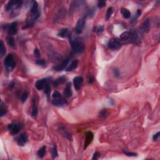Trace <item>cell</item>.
Segmentation results:
<instances>
[{
    "label": "cell",
    "mask_w": 160,
    "mask_h": 160,
    "mask_svg": "<svg viewBox=\"0 0 160 160\" xmlns=\"http://www.w3.org/2000/svg\"><path fill=\"white\" fill-rule=\"evenodd\" d=\"M59 131L61 133V135L64 136V137L66 138L69 139H72V136H71V133L68 131V129L66 128V127H64V126H61L60 128H59Z\"/></svg>",
    "instance_id": "30bf717a"
},
{
    "label": "cell",
    "mask_w": 160,
    "mask_h": 160,
    "mask_svg": "<svg viewBox=\"0 0 160 160\" xmlns=\"http://www.w3.org/2000/svg\"><path fill=\"white\" fill-rule=\"evenodd\" d=\"M141 28L144 32H146L148 31L149 28V19H147L143 22L141 26Z\"/></svg>",
    "instance_id": "d6986e66"
},
{
    "label": "cell",
    "mask_w": 160,
    "mask_h": 160,
    "mask_svg": "<svg viewBox=\"0 0 160 160\" xmlns=\"http://www.w3.org/2000/svg\"><path fill=\"white\" fill-rule=\"evenodd\" d=\"M69 61H70V58H68L67 59L64 60L63 62L60 65L54 66V68H53V69L56 71H62L64 69H65L66 67L67 66V65H68V63H69Z\"/></svg>",
    "instance_id": "4fadbf2b"
},
{
    "label": "cell",
    "mask_w": 160,
    "mask_h": 160,
    "mask_svg": "<svg viewBox=\"0 0 160 160\" xmlns=\"http://www.w3.org/2000/svg\"><path fill=\"white\" fill-rule=\"evenodd\" d=\"M78 61L77 60H74L71 62V63L70 64V65L66 68V71H71L73 70H75L76 68L78 67Z\"/></svg>",
    "instance_id": "ac0fdd59"
},
{
    "label": "cell",
    "mask_w": 160,
    "mask_h": 160,
    "mask_svg": "<svg viewBox=\"0 0 160 160\" xmlns=\"http://www.w3.org/2000/svg\"><path fill=\"white\" fill-rule=\"evenodd\" d=\"M66 80V78L64 76H61L60 78H58V79H56L55 81L54 82V86H58L60 84H62L63 83H64Z\"/></svg>",
    "instance_id": "7402d4cb"
},
{
    "label": "cell",
    "mask_w": 160,
    "mask_h": 160,
    "mask_svg": "<svg viewBox=\"0 0 160 160\" xmlns=\"http://www.w3.org/2000/svg\"><path fill=\"white\" fill-rule=\"evenodd\" d=\"M28 139V135L26 133H23L18 137L16 141L20 146H23L26 143H27Z\"/></svg>",
    "instance_id": "8992f818"
},
{
    "label": "cell",
    "mask_w": 160,
    "mask_h": 160,
    "mask_svg": "<svg viewBox=\"0 0 160 160\" xmlns=\"http://www.w3.org/2000/svg\"><path fill=\"white\" fill-rule=\"evenodd\" d=\"M124 154L128 156H136L137 154L135 153H130V152L124 151Z\"/></svg>",
    "instance_id": "8d00e7d4"
},
{
    "label": "cell",
    "mask_w": 160,
    "mask_h": 160,
    "mask_svg": "<svg viewBox=\"0 0 160 160\" xmlns=\"http://www.w3.org/2000/svg\"><path fill=\"white\" fill-rule=\"evenodd\" d=\"M53 104L56 106H65L66 105L68 104V103L65 99L60 98L59 99H54V100H53Z\"/></svg>",
    "instance_id": "9a60e30c"
},
{
    "label": "cell",
    "mask_w": 160,
    "mask_h": 160,
    "mask_svg": "<svg viewBox=\"0 0 160 160\" xmlns=\"http://www.w3.org/2000/svg\"><path fill=\"white\" fill-rule=\"evenodd\" d=\"M93 81L94 78H93L92 76H89V79H88V82H89V83H93Z\"/></svg>",
    "instance_id": "b9f144b4"
},
{
    "label": "cell",
    "mask_w": 160,
    "mask_h": 160,
    "mask_svg": "<svg viewBox=\"0 0 160 160\" xmlns=\"http://www.w3.org/2000/svg\"><path fill=\"white\" fill-rule=\"evenodd\" d=\"M53 97L54 99H59V98H61V96L60 93L58 91H55L54 93L53 94Z\"/></svg>",
    "instance_id": "836d02e7"
},
{
    "label": "cell",
    "mask_w": 160,
    "mask_h": 160,
    "mask_svg": "<svg viewBox=\"0 0 160 160\" xmlns=\"http://www.w3.org/2000/svg\"><path fill=\"white\" fill-rule=\"evenodd\" d=\"M121 46V43L116 39L112 38L109 40L108 43V47L111 50H117Z\"/></svg>",
    "instance_id": "5b68a950"
},
{
    "label": "cell",
    "mask_w": 160,
    "mask_h": 160,
    "mask_svg": "<svg viewBox=\"0 0 160 160\" xmlns=\"http://www.w3.org/2000/svg\"><path fill=\"white\" fill-rule=\"evenodd\" d=\"M64 96L66 97V98H70L72 96V90H71V83H68L67 84L66 86L64 89Z\"/></svg>",
    "instance_id": "5bb4252c"
},
{
    "label": "cell",
    "mask_w": 160,
    "mask_h": 160,
    "mask_svg": "<svg viewBox=\"0 0 160 160\" xmlns=\"http://www.w3.org/2000/svg\"><path fill=\"white\" fill-rule=\"evenodd\" d=\"M8 128L11 135H15L20 132L21 125L19 123H11L8 125Z\"/></svg>",
    "instance_id": "277c9868"
},
{
    "label": "cell",
    "mask_w": 160,
    "mask_h": 160,
    "mask_svg": "<svg viewBox=\"0 0 160 160\" xmlns=\"http://www.w3.org/2000/svg\"><path fill=\"white\" fill-rule=\"evenodd\" d=\"M0 111H1V114H0L1 116H3L4 115H6V113H7V108H6V106L3 105L2 102L1 105V110H0Z\"/></svg>",
    "instance_id": "83f0119b"
},
{
    "label": "cell",
    "mask_w": 160,
    "mask_h": 160,
    "mask_svg": "<svg viewBox=\"0 0 160 160\" xmlns=\"http://www.w3.org/2000/svg\"><path fill=\"white\" fill-rule=\"evenodd\" d=\"M104 30V28L103 26H96V28H95V31L97 33H102Z\"/></svg>",
    "instance_id": "d6a6232c"
},
{
    "label": "cell",
    "mask_w": 160,
    "mask_h": 160,
    "mask_svg": "<svg viewBox=\"0 0 160 160\" xmlns=\"http://www.w3.org/2000/svg\"><path fill=\"white\" fill-rule=\"evenodd\" d=\"M48 84V81L47 79H40L37 81L35 84V86L38 90H42L44 89V87L46 86V85Z\"/></svg>",
    "instance_id": "9c48e42d"
},
{
    "label": "cell",
    "mask_w": 160,
    "mask_h": 160,
    "mask_svg": "<svg viewBox=\"0 0 160 160\" xmlns=\"http://www.w3.org/2000/svg\"><path fill=\"white\" fill-rule=\"evenodd\" d=\"M121 14L122 15H123V16L125 19H128L129 18H130L131 12L129 11V10H127V9L122 8L121 10Z\"/></svg>",
    "instance_id": "ffe728a7"
},
{
    "label": "cell",
    "mask_w": 160,
    "mask_h": 160,
    "mask_svg": "<svg viewBox=\"0 0 160 160\" xmlns=\"http://www.w3.org/2000/svg\"><path fill=\"white\" fill-rule=\"evenodd\" d=\"M34 54L36 58H38L40 56V51L38 50V49L36 48L34 50Z\"/></svg>",
    "instance_id": "74e56055"
},
{
    "label": "cell",
    "mask_w": 160,
    "mask_h": 160,
    "mask_svg": "<svg viewBox=\"0 0 160 160\" xmlns=\"http://www.w3.org/2000/svg\"><path fill=\"white\" fill-rule=\"evenodd\" d=\"M46 148V146H43V147H41V148L39 149L38 151V156L40 158H42L44 157V155H45Z\"/></svg>",
    "instance_id": "603a6c76"
},
{
    "label": "cell",
    "mask_w": 160,
    "mask_h": 160,
    "mask_svg": "<svg viewBox=\"0 0 160 160\" xmlns=\"http://www.w3.org/2000/svg\"><path fill=\"white\" fill-rule=\"evenodd\" d=\"M93 138H94V135H93V133L91 131L87 132L86 136V140H85V147H84V148L86 149L88 146H89V144L92 142L93 139Z\"/></svg>",
    "instance_id": "7c38bea8"
},
{
    "label": "cell",
    "mask_w": 160,
    "mask_h": 160,
    "mask_svg": "<svg viewBox=\"0 0 160 160\" xmlns=\"http://www.w3.org/2000/svg\"><path fill=\"white\" fill-rule=\"evenodd\" d=\"M28 97V93L27 92H24L21 96V102L22 103H24L27 100Z\"/></svg>",
    "instance_id": "1f68e13d"
},
{
    "label": "cell",
    "mask_w": 160,
    "mask_h": 160,
    "mask_svg": "<svg viewBox=\"0 0 160 160\" xmlns=\"http://www.w3.org/2000/svg\"><path fill=\"white\" fill-rule=\"evenodd\" d=\"M36 63L39 66H44L46 64L44 60H38L36 61Z\"/></svg>",
    "instance_id": "d590c367"
},
{
    "label": "cell",
    "mask_w": 160,
    "mask_h": 160,
    "mask_svg": "<svg viewBox=\"0 0 160 160\" xmlns=\"http://www.w3.org/2000/svg\"><path fill=\"white\" fill-rule=\"evenodd\" d=\"M58 36L61 38H65L69 36V30L68 28H62L59 31Z\"/></svg>",
    "instance_id": "e0dca14e"
},
{
    "label": "cell",
    "mask_w": 160,
    "mask_h": 160,
    "mask_svg": "<svg viewBox=\"0 0 160 160\" xmlns=\"http://www.w3.org/2000/svg\"><path fill=\"white\" fill-rule=\"evenodd\" d=\"M113 74L115 75V76H118L119 75V70H117V69H115V70H113Z\"/></svg>",
    "instance_id": "ab89813d"
},
{
    "label": "cell",
    "mask_w": 160,
    "mask_h": 160,
    "mask_svg": "<svg viewBox=\"0 0 160 160\" xmlns=\"http://www.w3.org/2000/svg\"><path fill=\"white\" fill-rule=\"evenodd\" d=\"M108 115V113H107V111L106 109H103V110L101 111L99 113V116L100 118H105Z\"/></svg>",
    "instance_id": "f546056e"
},
{
    "label": "cell",
    "mask_w": 160,
    "mask_h": 160,
    "mask_svg": "<svg viewBox=\"0 0 160 160\" xmlns=\"http://www.w3.org/2000/svg\"><path fill=\"white\" fill-rule=\"evenodd\" d=\"M99 153H98V152H96L95 153H94L93 156L92 158V160H98V159L99 158Z\"/></svg>",
    "instance_id": "f35d334b"
},
{
    "label": "cell",
    "mask_w": 160,
    "mask_h": 160,
    "mask_svg": "<svg viewBox=\"0 0 160 160\" xmlns=\"http://www.w3.org/2000/svg\"><path fill=\"white\" fill-rule=\"evenodd\" d=\"M44 93H45L47 95V96L49 97L50 92H51V88H50V85H49V84H48V85H46V86L44 87Z\"/></svg>",
    "instance_id": "4dcf8cb0"
},
{
    "label": "cell",
    "mask_w": 160,
    "mask_h": 160,
    "mask_svg": "<svg viewBox=\"0 0 160 160\" xmlns=\"http://www.w3.org/2000/svg\"><path fill=\"white\" fill-rule=\"evenodd\" d=\"M113 12V8L110 7L107 10V11H106V14L105 15V19L106 20H109V19L110 18L111 16L112 13Z\"/></svg>",
    "instance_id": "4316f807"
},
{
    "label": "cell",
    "mask_w": 160,
    "mask_h": 160,
    "mask_svg": "<svg viewBox=\"0 0 160 160\" xmlns=\"http://www.w3.org/2000/svg\"><path fill=\"white\" fill-rule=\"evenodd\" d=\"M7 43L10 47H14L15 43H14V39L12 36H8L7 37Z\"/></svg>",
    "instance_id": "d4e9b609"
},
{
    "label": "cell",
    "mask_w": 160,
    "mask_h": 160,
    "mask_svg": "<svg viewBox=\"0 0 160 160\" xmlns=\"http://www.w3.org/2000/svg\"><path fill=\"white\" fill-rule=\"evenodd\" d=\"M17 26L18 23L17 22H14L11 25H10L8 27V34L10 36H13L16 34L17 33Z\"/></svg>",
    "instance_id": "8fae6325"
},
{
    "label": "cell",
    "mask_w": 160,
    "mask_h": 160,
    "mask_svg": "<svg viewBox=\"0 0 160 160\" xmlns=\"http://www.w3.org/2000/svg\"><path fill=\"white\" fill-rule=\"evenodd\" d=\"M4 65L6 66V68L8 69V70H11L14 69V68L15 67V61H14V57H13V54H10L8 55H7L4 59Z\"/></svg>",
    "instance_id": "7a4b0ae2"
},
{
    "label": "cell",
    "mask_w": 160,
    "mask_h": 160,
    "mask_svg": "<svg viewBox=\"0 0 160 160\" xmlns=\"http://www.w3.org/2000/svg\"><path fill=\"white\" fill-rule=\"evenodd\" d=\"M141 14V10H138L137 13H136V17L140 16Z\"/></svg>",
    "instance_id": "7bdbcfd3"
},
{
    "label": "cell",
    "mask_w": 160,
    "mask_h": 160,
    "mask_svg": "<svg viewBox=\"0 0 160 160\" xmlns=\"http://www.w3.org/2000/svg\"><path fill=\"white\" fill-rule=\"evenodd\" d=\"M23 2L21 1H10L6 4L5 10L6 11H9L13 8H19L21 6Z\"/></svg>",
    "instance_id": "3957f363"
},
{
    "label": "cell",
    "mask_w": 160,
    "mask_h": 160,
    "mask_svg": "<svg viewBox=\"0 0 160 160\" xmlns=\"http://www.w3.org/2000/svg\"><path fill=\"white\" fill-rule=\"evenodd\" d=\"M133 37V34L131 32H129V31H125L123 33H122L119 36V38H120L121 40L122 41H128L129 40V39Z\"/></svg>",
    "instance_id": "2e32d148"
},
{
    "label": "cell",
    "mask_w": 160,
    "mask_h": 160,
    "mask_svg": "<svg viewBox=\"0 0 160 160\" xmlns=\"http://www.w3.org/2000/svg\"><path fill=\"white\" fill-rule=\"evenodd\" d=\"M6 48L4 46L3 41H1V42H0V54H1V56H4L6 54Z\"/></svg>",
    "instance_id": "44dd1931"
},
{
    "label": "cell",
    "mask_w": 160,
    "mask_h": 160,
    "mask_svg": "<svg viewBox=\"0 0 160 160\" xmlns=\"http://www.w3.org/2000/svg\"><path fill=\"white\" fill-rule=\"evenodd\" d=\"M38 3L36 1L33 2V6H32V8L31 9V13L32 14H34L37 13L38 12Z\"/></svg>",
    "instance_id": "484cf974"
},
{
    "label": "cell",
    "mask_w": 160,
    "mask_h": 160,
    "mask_svg": "<svg viewBox=\"0 0 160 160\" xmlns=\"http://www.w3.org/2000/svg\"><path fill=\"white\" fill-rule=\"evenodd\" d=\"M159 136H160V132H158V133H156V134H155V135H154V136H153V139H154V141L157 140L158 138H159Z\"/></svg>",
    "instance_id": "60d3db41"
},
{
    "label": "cell",
    "mask_w": 160,
    "mask_h": 160,
    "mask_svg": "<svg viewBox=\"0 0 160 160\" xmlns=\"http://www.w3.org/2000/svg\"><path fill=\"white\" fill-rule=\"evenodd\" d=\"M37 114H38V108H37V106L36 105L35 103V101H33V110H32V113H31V116L33 118H36L37 116Z\"/></svg>",
    "instance_id": "cb8c5ba5"
},
{
    "label": "cell",
    "mask_w": 160,
    "mask_h": 160,
    "mask_svg": "<svg viewBox=\"0 0 160 160\" xmlns=\"http://www.w3.org/2000/svg\"><path fill=\"white\" fill-rule=\"evenodd\" d=\"M105 5H106V1H100L98 3V6L99 8H102L105 7Z\"/></svg>",
    "instance_id": "e575fe53"
},
{
    "label": "cell",
    "mask_w": 160,
    "mask_h": 160,
    "mask_svg": "<svg viewBox=\"0 0 160 160\" xmlns=\"http://www.w3.org/2000/svg\"><path fill=\"white\" fill-rule=\"evenodd\" d=\"M71 46L74 53H81L84 50V44L82 41L79 39H76L73 41H71Z\"/></svg>",
    "instance_id": "6da1fadb"
},
{
    "label": "cell",
    "mask_w": 160,
    "mask_h": 160,
    "mask_svg": "<svg viewBox=\"0 0 160 160\" xmlns=\"http://www.w3.org/2000/svg\"><path fill=\"white\" fill-rule=\"evenodd\" d=\"M83 82V79L81 76H76L74 78V86H75V88L76 90L78 91L81 89V86H82Z\"/></svg>",
    "instance_id": "ba28073f"
},
{
    "label": "cell",
    "mask_w": 160,
    "mask_h": 160,
    "mask_svg": "<svg viewBox=\"0 0 160 160\" xmlns=\"http://www.w3.org/2000/svg\"><path fill=\"white\" fill-rule=\"evenodd\" d=\"M85 18L79 20V21H78V23H77L76 24V29H75V31L76 34H79L82 33L84 27H85Z\"/></svg>",
    "instance_id": "52a82bcc"
},
{
    "label": "cell",
    "mask_w": 160,
    "mask_h": 160,
    "mask_svg": "<svg viewBox=\"0 0 160 160\" xmlns=\"http://www.w3.org/2000/svg\"><path fill=\"white\" fill-rule=\"evenodd\" d=\"M51 154H52V158L53 159L58 157V151H57V148L56 145H54V147L53 148L52 151H51Z\"/></svg>",
    "instance_id": "f1b7e54d"
}]
</instances>
